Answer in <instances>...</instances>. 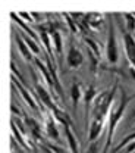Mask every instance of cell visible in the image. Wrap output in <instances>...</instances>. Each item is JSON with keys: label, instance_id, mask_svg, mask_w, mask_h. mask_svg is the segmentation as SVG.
Returning <instances> with one entry per match:
<instances>
[{"label": "cell", "instance_id": "cell-10", "mask_svg": "<svg viewBox=\"0 0 135 153\" xmlns=\"http://www.w3.org/2000/svg\"><path fill=\"white\" fill-rule=\"evenodd\" d=\"M72 130H74V125H65V127H63V133H65L68 146H69V152L79 153V144H78V140Z\"/></svg>", "mask_w": 135, "mask_h": 153}, {"label": "cell", "instance_id": "cell-26", "mask_svg": "<svg viewBox=\"0 0 135 153\" xmlns=\"http://www.w3.org/2000/svg\"><path fill=\"white\" fill-rule=\"evenodd\" d=\"M132 153H135V152H132Z\"/></svg>", "mask_w": 135, "mask_h": 153}, {"label": "cell", "instance_id": "cell-5", "mask_svg": "<svg viewBox=\"0 0 135 153\" xmlns=\"http://www.w3.org/2000/svg\"><path fill=\"white\" fill-rule=\"evenodd\" d=\"M123 34V47H125V55L128 57L131 66L135 68V38L132 37L131 33L126 31V28L122 30Z\"/></svg>", "mask_w": 135, "mask_h": 153}, {"label": "cell", "instance_id": "cell-17", "mask_svg": "<svg viewBox=\"0 0 135 153\" xmlns=\"http://www.w3.org/2000/svg\"><path fill=\"white\" fill-rule=\"evenodd\" d=\"M21 36H22L24 41L27 43V46L30 47V50H31L34 55H40V53H41V49H40V46L37 44V41H35L34 38L28 37V34H21Z\"/></svg>", "mask_w": 135, "mask_h": 153}, {"label": "cell", "instance_id": "cell-18", "mask_svg": "<svg viewBox=\"0 0 135 153\" xmlns=\"http://www.w3.org/2000/svg\"><path fill=\"white\" fill-rule=\"evenodd\" d=\"M123 19H125L126 31H128V33L135 31V13H125V15H123Z\"/></svg>", "mask_w": 135, "mask_h": 153}, {"label": "cell", "instance_id": "cell-14", "mask_svg": "<svg viewBox=\"0 0 135 153\" xmlns=\"http://www.w3.org/2000/svg\"><path fill=\"white\" fill-rule=\"evenodd\" d=\"M16 44H18V49H19L21 55L25 60H32V52L30 50V47L27 46V43L24 41V38L21 34H16Z\"/></svg>", "mask_w": 135, "mask_h": 153}, {"label": "cell", "instance_id": "cell-6", "mask_svg": "<svg viewBox=\"0 0 135 153\" xmlns=\"http://www.w3.org/2000/svg\"><path fill=\"white\" fill-rule=\"evenodd\" d=\"M66 63L69 68L75 69V68H79L82 63H84V55L81 53V50L78 49L74 43H71L69 46V50L66 53Z\"/></svg>", "mask_w": 135, "mask_h": 153}, {"label": "cell", "instance_id": "cell-7", "mask_svg": "<svg viewBox=\"0 0 135 153\" xmlns=\"http://www.w3.org/2000/svg\"><path fill=\"white\" fill-rule=\"evenodd\" d=\"M12 82H13V84L16 85V88H18V91H19V94L22 96V97H24V100H25V102L28 103V106H30L31 109H34L35 112H40V109H38L40 106H38V105H37V102H35V99H34L32 96L30 94V91H28V90H27V88H25V87L22 85V82H21L19 79H15V76L12 75Z\"/></svg>", "mask_w": 135, "mask_h": 153}, {"label": "cell", "instance_id": "cell-8", "mask_svg": "<svg viewBox=\"0 0 135 153\" xmlns=\"http://www.w3.org/2000/svg\"><path fill=\"white\" fill-rule=\"evenodd\" d=\"M25 125H27V128H28V134H30L34 140L40 141V144L44 143V141H43V134H41V127H40V124L32 116H25Z\"/></svg>", "mask_w": 135, "mask_h": 153}, {"label": "cell", "instance_id": "cell-23", "mask_svg": "<svg viewBox=\"0 0 135 153\" xmlns=\"http://www.w3.org/2000/svg\"><path fill=\"white\" fill-rule=\"evenodd\" d=\"M10 68H12V71H13V74H12V75H16L18 78H19V81H21V82L24 84V78H22V75L19 74V71L16 69V66H15V63H13V62L10 63Z\"/></svg>", "mask_w": 135, "mask_h": 153}, {"label": "cell", "instance_id": "cell-25", "mask_svg": "<svg viewBox=\"0 0 135 153\" xmlns=\"http://www.w3.org/2000/svg\"><path fill=\"white\" fill-rule=\"evenodd\" d=\"M132 131H135V128H134V130H132Z\"/></svg>", "mask_w": 135, "mask_h": 153}, {"label": "cell", "instance_id": "cell-24", "mask_svg": "<svg viewBox=\"0 0 135 153\" xmlns=\"http://www.w3.org/2000/svg\"><path fill=\"white\" fill-rule=\"evenodd\" d=\"M12 112L13 114H19V109H18V106H15V103H12Z\"/></svg>", "mask_w": 135, "mask_h": 153}, {"label": "cell", "instance_id": "cell-3", "mask_svg": "<svg viewBox=\"0 0 135 153\" xmlns=\"http://www.w3.org/2000/svg\"><path fill=\"white\" fill-rule=\"evenodd\" d=\"M32 76H34V79H35V91H37V97H38L40 100H41V103L49 109V112H55V111H58L59 109V106L55 103V100H53V97L50 96V93L40 84L38 81H37V76H35V74H32Z\"/></svg>", "mask_w": 135, "mask_h": 153}, {"label": "cell", "instance_id": "cell-21", "mask_svg": "<svg viewBox=\"0 0 135 153\" xmlns=\"http://www.w3.org/2000/svg\"><path fill=\"white\" fill-rule=\"evenodd\" d=\"M85 153H98V141H94L90 144V147L87 149Z\"/></svg>", "mask_w": 135, "mask_h": 153}, {"label": "cell", "instance_id": "cell-19", "mask_svg": "<svg viewBox=\"0 0 135 153\" xmlns=\"http://www.w3.org/2000/svg\"><path fill=\"white\" fill-rule=\"evenodd\" d=\"M63 18L66 19V22H68V27H69V30L75 34V33H78V25L77 22H75V19L72 18V15H68V13H63Z\"/></svg>", "mask_w": 135, "mask_h": 153}, {"label": "cell", "instance_id": "cell-4", "mask_svg": "<svg viewBox=\"0 0 135 153\" xmlns=\"http://www.w3.org/2000/svg\"><path fill=\"white\" fill-rule=\"evenodd\" d=\"M44 133L49 138L55 140V141H60V134L58 130V121L56 118L53 116L52 112H47L46 114V119H44Z\"/></svg>", "mask_w": 135, "mask_h": 153}, {"label": "cell", "instance_id": "cell-12", "mask_svg": "<svg viewBox=\"0 0 135 153\" xmlns=\"http://www.w3.org/2000/svg\"><path fill=\"white\" fill-rule=\"evenodd\" d=\"M85 19H87L88 28L100 30V28H101V25L104 24L106 16H104L103 13H88V15H85Z\"/></svg>", "mask_w": 135, "mask_h": 153}, {"label": "cell", "instance_id": "cell-9", "mask_svg": "<svg viewBox=\"0 0 135 153\" xmlns=\"http://www.w3.org/2000/svg\"><path fill=\"white\" fill-rule=\"evenodd\" d=\"M97 90L94 85H87V88L84 90V105H85V119H87V116L88 114L91 112V106H93V102L96 100L97 97Z\"/></svg>", "mask_w": 135, "mask_h": 153}, {"label": "cell", "instance_id": "cell-11", "mask_svg": "<svg viewBox=\"0 0 135 153\" xmlns=\"http://www.w3.org/2000/svg\"><path fill=\"white\" fill-rule=\"evenodd\" d=\"M34 60H35V65L38 66L40 72H41V74H43V76H44L46 82L49 84V87H52V90H53V88L56 90V84H55V79H53V75H52V72L49 71L47 65H46L44 62H40V59H34Z\"/></svg>", "mask_w": 135, "mask_h": 153}, {"label": "cell", "instance_id": "cell-20", "mask_svg": "<svg viewBox=\"0 0 135 153\" xmlns=\"http://www.w3.org/2000/svg\"><path fill=\"white\" fill-rule=\"evenodd\" d=\"M40 147H41L43 153H56L55 150H53L52 144H46V143H41V144H40Z\"/></svg>", "mask_w": 135, "mask_h": 153}, {"label": "cell", "instance_id": "cell-15", "mask_svg": "<svg viewBox=\"0 0 135 153\" xmlns=\"http://www.w3.org/2000/svg\"><path fill=\"white\" fill-rule=\"evenodd\" d=\"M52 34V41H53V49L58 56H62V49H63V37L59 30H55L50 33Z\"/></svg>", "mask_w": 135, "mask_h": 153}, {"label": "cell", "instance_id": "cell-13", "mask_svg": "<svg viewBox=\"0 0 135 153\" xmlns=\"http://www.w3.org/2000/svg\"><path fill=\"white\" fill-rule=\"evenodd\" d=\"M82 97H84L82 85H81V82L75 81V82L72 84V87H71V100H72V105H74V109H75V111H77L78 103H79V100H81Z\"/></svg>", "mask_w": 135, "mask_h": 153}, {"label": "cell", "instance_id": "cell-22", "mask_svg": "<svg viewBox=\"0 0 135 153\" xmlns=\"http://www.w3.org/2000/svg\"><path fill=\"white\" fill-rule=\"evenodd\" d=\"M18 16L22 19H25L27 22H34V19H32V16L30 15V13H27V12H18Z\"/></svg>", "mask_w": 135, "mask_h": 153}, {"label": "cell", "instance_id": "cell-1", "mask_svg": "<svg viewBox=\"0 0 135 153\" xmlns=\"http://www.w3.org/2000/svg\"><path fill=\"white\" fill-rule=\"evenodd\" d=\"M132 97L125 93V90H120V96H119V100L116 102L109 114V119H107V137H106V143H104V147L101 153H110V146L113 144V137H115L116 128L120 122V119L123 118V114L128 108V103L131 102Z\"/></svg>", "mask_w": 135, "mask_h": 153}, {"label": "cell", "instance_id": "cell-2", "mask_svg": "<svg viewBox=\"0 0 135 153\" xmlns=\"http://www.w3.org/2000/svg\"><path fill=\"white\" fill-rule=\"evenodd\" d=\"M106 59L109 63H117L119 60V49H117V41H116V30L115 21L110 16L109 19V31H107V41H106Z\"/></svg>", "mask_w": 135, "mask_h": 153}, {"label": "cell", "instance_id": "cell-16", "mask_svg": "<svg viewBox=\"0 0 135 153\" xmlns=\"http://www.w3.org/2000/svg\"><path fill=\"white\" fill-rule=\"evenodd\" d=\"M132 141H135V131H131V133L128 134V135H126V137H125V138H123V140H122V141H120V143L116 146V147H113V149L110 150V153L120 152L122 149H125V147H126L129 143H132Z\"/></svg>", "mask_w": 135, "mask_h": 153}]
</instances>
